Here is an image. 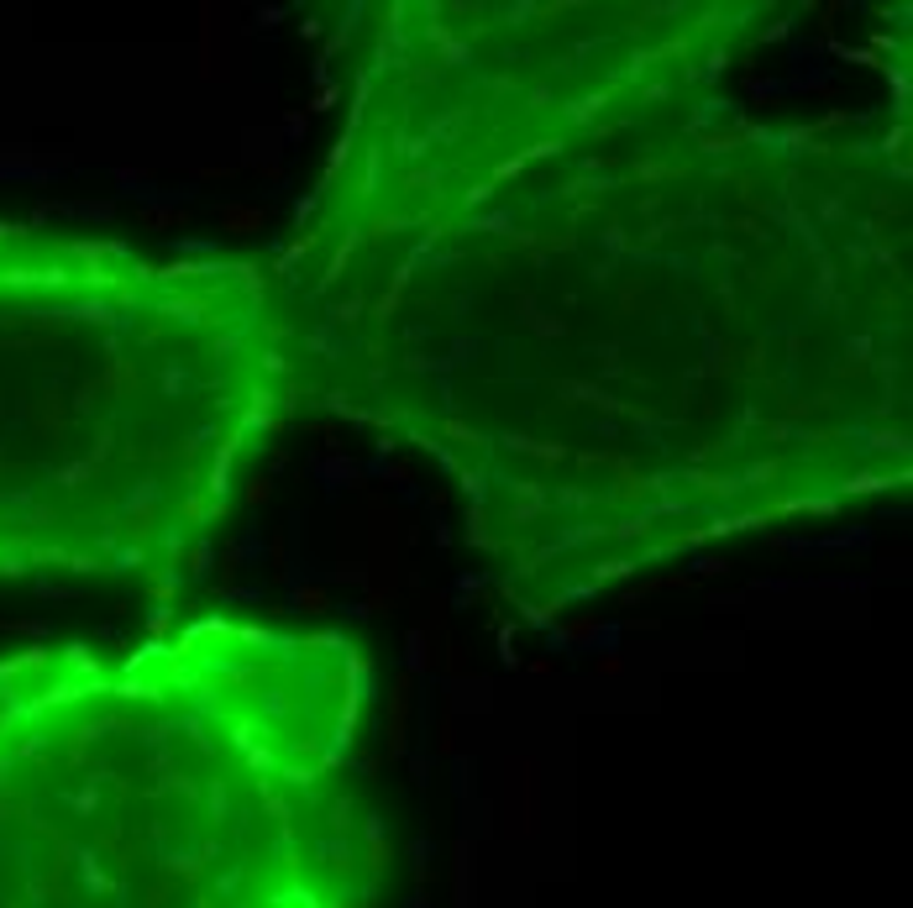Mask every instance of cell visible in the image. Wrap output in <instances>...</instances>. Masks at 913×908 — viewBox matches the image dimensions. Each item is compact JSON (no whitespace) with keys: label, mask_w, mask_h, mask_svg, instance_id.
<instances>
[{"label":"cell","mask_w":913,"mask_h":908,"mask_svg":"<svg viewBox=\"0 0 913 908\" xmlns=\"http://www.w3.org/2000/svg\"><path fill=\"white\" fill-rule=\"evenodd\" d=\"M305 415L268 253L0 221V583L179 598Z\"/></svg>","instance_id":"3957f363"},{"label":"cell","mask_w":913,"mask_h":908,"mask_svg":"<svg viewBox=\"0 0 913 908\" xmlns=\"http://www.w3.org/2000/svg\"><path fill=\"white\" fill-rule=\"evenodd\" d=\"M347 630L200 615L0 657V908H373Z\"/></svg>","instance_id":"7a4b0ae2"},{"label":"cell","mask_w":913,"mask_h":908,"mask_svg":"<svg viewBox=\"0 0 913 908\" xmlns=\"http://www.w3.org/2000/svg\"><path fill=\"white\" fill-rule=\"evenodd\" d=\"M777 0H373L289 237L305 410L530 625L913 483V126L724 96Z\"/></svg>","instance_id":"6da1fadb"}]
</instances>
